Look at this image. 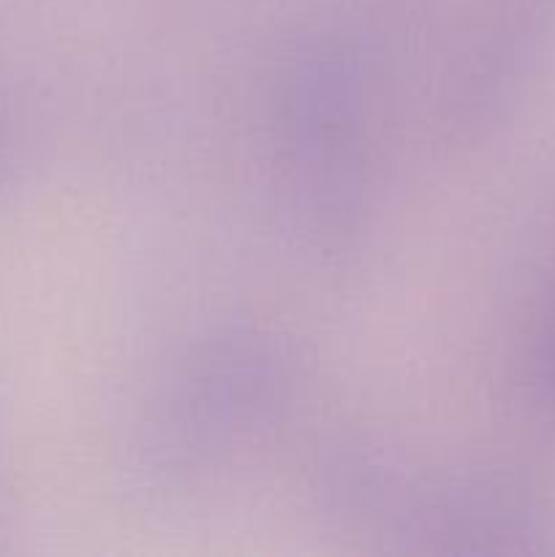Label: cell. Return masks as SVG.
I'll list each match as a JSON object with an SVG mask.
<instances>
[{
  "mask_svg": "<svg viewBox=\"0 0 555 557\" xmlns=\"http://www.w3.org/2000/svg\"><path fill=\"white\" fill-rule=\"evenodd\" d=\"M542 375H544V386H547L550 397H553L555 403V299H553V308L547 310V326H544Z\"/></svg>",
  "mask_w": 555,
  "mask_h": 557,
  "instance_id": "1",
  "label": "cell"
}]
</instances>
